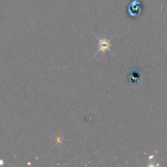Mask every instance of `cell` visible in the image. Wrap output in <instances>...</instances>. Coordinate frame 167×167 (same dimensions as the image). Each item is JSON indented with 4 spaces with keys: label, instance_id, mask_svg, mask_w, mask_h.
Wrapping results in <instances>:
<instances>
[{
    "label": "cell",
    "instance_id": "7a4b0ae2",
    "mask_svg": "<svg viewBox=\"0 0 167 167\" xmlns=\"http://www.w3.org/2000/svg\"><path fill=\"white\" fill-rule=\"evenodd\" d=\"M140 3L134 0L132 3H130L128 7V13L130 14L131 17H138L141 12V8H140Z\"/></svg>",
    "mask_w": 167,
    "mask_h": 167
},
{
    "label": "cell",
    "instance_id": "6da1fadb",
    "mask_svg": "<svg viewBox=\"0 0 167 167\" xmlns=\"http://www.w3.org/2000/svg\"><path fill=\"white\" fill-rule=\"evenodd\" d=\"M93 34L99 42V49L98 51L95 53L94 57L98 55L99 53H102V55H104L106 52H110V53H112L111 50H110V47L112 46L111 41H112V39H113L114 37H112V38H110V39H105V38L100 39V38H99L98 36H96V34L95 33H93Z\"/></svg>",
    "mask_w": 167,
    "mask_h": 167
}]
</instances>
